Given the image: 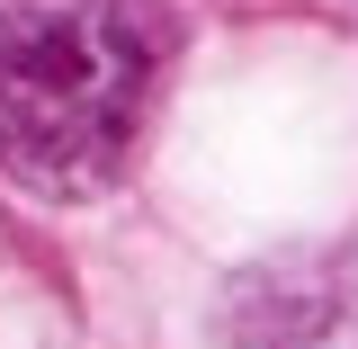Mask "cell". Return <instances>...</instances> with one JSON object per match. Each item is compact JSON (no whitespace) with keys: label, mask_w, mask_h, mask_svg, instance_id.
<instances>
[{"label":"cell","mask_w":358,"mask_h":349,"mask_svg":"<svg viewBox=\"0 0 358 349\" xmlns=\"http://www.w3.org/2000/svg\"><path fill=\"white\" fill-rule=\"evenodd\" d=\"M162 99L143 0H0V162L54 197L108 188Z\"/></svg>","instance_id":"6da1fadb"},{"label":"cell","mask_w":358,"mask_h":349,"mask_svg":"<svg viewBox=\"0 0 358 349\" xmlns=\"http://www.w3.org/2000/svg\"><path fill=\"white\" fill-rule=\"evenodd\" d=\"M224 349H358V260L278 251L224 296Z\"/></svg>","instance_id":"7a4b0ae2"}]
</instances>
